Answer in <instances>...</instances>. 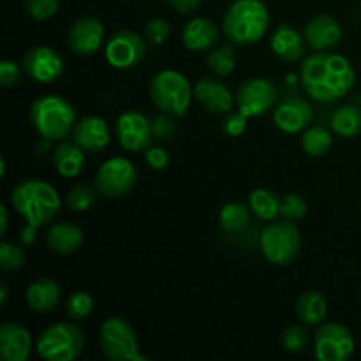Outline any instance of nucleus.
Masks as SVG:
<instances>
[{"instance_id": "nucleus-1", "label": "nucleus", "mask_w": 361, "mask_h": 361, "mask_svg": "<svg viewBox=\"0 0 361 361\" xmlns=\"http://www.w3.org/2000/svg\"><path fill=\"white\" fill-rule=\"evenodd\" d=\"M303 90L316 102H335L355 87L356 73L344 55L334 51H314L300 66Z\"/></svg>"}, {"instance_id": "nucleus-2", "label": "nucleus", "mask_w": 361, "mask_h": 361, "mask_svg": "<svg viewBox=\"0 0 361 361\" xmlns=\"http://www.w3.org/2000/svg\"><path fill=\"white\" fill-rule=\"evenodd\" d=\"M60 196L51 183L39 178L21 180L11 194V204L27 224L44 228L60 212Z\"/></svg>"}, {"instance_id": "nucleus-3", "label": "nucleus", "mask_w": 361, "mask_h": 361, "mask_svg": "<svg viewBox=\"0 0 361 361\" xmlns=\"http://www.w3.org/2000/svg\"><path fill=\"white\" fill-rule=\"evenodd\" d=\"M270 13L261 0H235L222 18V32L229 42L249 46L264 37Z\"/></svg>"}, {"instance_id": "nucleus-4", "label": "nucleus", "mask_w": 361, "mask_h": 361, "mask_svg": "<svg viewBox=\"0 0 361 361\" xmlns=\"http://www.w3.org/2000/svg\"><path fill=\"white\" fill-rule=\"evenodd\" d=\"M30 122L42 140L62 141L73 134L78 120L74 106L66 97L46 94L32 102Z\"/></svg>"}, {"instance_id": "nucleus-5", "label": "nucleus", "mask_w": 361, "mask_h": 361, "mask_svg": "<svg viewBox=\"0 0 361 361\" xmlns=\"http://www.w3.org/2000/svg\"><path fill=\"white\" fill-rule=\"evenodd\" d=\"M148 95L161 113L180 118L187 113L194 99V87L178 71H159L148 85Z\"/></svg>"}, {"instance_id": "nucleus-6", "label": "nucleus", "mask_w": 361, "mask_h": 361, "mask_svg": "<svg viewBox=\"0 0 361 361\" xmlns=\"http://www.w3.org/2000/svg\"><path fill=\"white\" fill-rule=\"evenodd\" d=\"M83 349V330L71 319L44 328L35 341V353L46 361H73Z\"/></svg>"}, {"instance_id": "nucleus-7", "label": "nucleus", "mask_w": 361, "mask_h": 361, "mask_svg": "<svg viewBox=\"0 0 361 361\" xmlns=\"http://www.w3.org/2000/svg\"><path fill=\"white\" fill-rule=\"evenodd\" d=\"M259 249L268 263L275 267H286L296 261L302 250V236L295 222L288 221H271L267 228L261 231Z\"/></svg>"}, {"instance_id": "nucleus-8", "label": "nucleus", "mask_w": 361, "mask_h": 361, "mask_svg": "<svg viewBox=\"0 0 361 361\" xmlns=\"http://www.w3.org/2000/svg\"><path fill=\"white\" fill-rule=\"evenodd\" d=\"M102 355L113 361H148L141 355L133 324L120 316L108 317L99 330Z\"/></svg>"}, {"instance_id": "nucleus-9", "label": "nucleus", "mask_w": 361, "mask_h": 361, "mask_svg": "<svg viewBox=\"0 0 361 361\" xmlns=\"http://www.w3.org/2000/svg\"><path fill=\"white\" fill-rule=\"evenodd\" d=\"M137 183V171L126 157H111L99 166L94 185L99 194L109 200L127 196Z\"/></svg>"}, {"instance_id": "nucleus-10", "label": "nucleus", "mask_w": 361, "mask_h": 361, "mask_svg": "<svg viewBox=\"0 0 361 361\" xmlns=\"http://www.w3.org/2000/svg\"><path fill=\"white\" fill-rule=\"evenodd\" d=\"M355 353V337L345 324L328 321L314 334V355L319 361H345Z\"/></svg>"}, {"instance_id": "nucleus-11", "label": "nucleus", "mask_w": 361, "mask_h": 361, "mask_svg": "<svg viewBox=\"0 0 361 361\" xmlns=\"http://www.w3.org/2000/svg\"><path fill=\"white\" fill-rule=\"evenodd\" d=\"M236 108L247 118L261 116L277 106L279 88L267 78H249L238 87L235 94Z\"/></svg>"}, {"instance_id": "nucleus-12", "label": "nucleus", "mask_w": 361, "mask_h": 361, "mask_svg": "<svg viewBox=\"0 0 361 361\" xmlns=\"http://www.w3.org/2000/svg\"><path fill=\"white\" fill-rule=\"evenodd\" d=\"M147 55V39L134 30H118L108 39L106 62L115 69H133Z\"/></svg>"}, {"instance_id": "nucleus-13", "label": "nucleus", "mask_w": 361, "mask_h": 361, "mask_svg": "<svg viewBox=\"0 0 361 361\" xmlns=\"http://www.w3.org/2000/svg\"><path fill=\"white\" fill-rule=\"evenodd\" d=\"M115 134L118 143L127 152L147 150L155 140L152 118L140 111H123L115 122Z\"/></svg>"}, {"instance_id": "nucleus-14", "label": "nucleus", "mask_w": 361, "mask_h": 361, "mask_svg": "<svg viewBox=\"0 0 361 361\" xmlns=\"http://www.w3.org/2000/svg\"><path fill=\"white\" fill-rule=\"evenodd\" d=\"M23 73L35 83H51L63 73V59L49 46H35L23 56Z\"/></svg>"}, {"instance_id": "nucleus-15", "label": "nucleus", "mask_w": 361, "mask_h": 361, "mask_svg": "<svg viewBox=\"0 0 361 361\" xmlns=\"http://www.w3.org/2000/svg\"><path fill=\"white\" fill-rule=\"evenodd\" d=\"M314 120V108L305 99L291 97L282 99L274 108V123L279 130L286 134H296L310 127Z\"/></svg>"}, {"instance_id": "nucleus-16", "label": "nucleus", "mask_w": 361, "mask_h": 361, "mask_svg": "<svg viewBox=\"0 0 361 361\" xmlns=\"http://www.w3.org/2000/svg\"><path fill=\"white\" fill-rule=\"evenodd\" d=\"M194 99L203 109L212 115H228L233 111L236 101L235 95L228 88V85L219 76H204L194 85Z\"/></svg>"}, {"instance_id": "nucleus-17", "label": "nucleus", "mask_w": 361, "mask_h": 361, "mask_svg": "<svg viewBox=\"0 0 361 361\" xmlns=\"http://www.w3.org/2000/svg\"><path fill=\"white\" fill-rule=\"evenodd\" d=\"M104 42V27H102L101 20L95 16H81L78 18L69 28V37H67V44H69L71 51L78 56H90Z\"/></svg>"}, {"instance_id": "nucleus-18", "label": "nucleus", "mask_w": 361, "mask_h": 361, "mask_svg": "<svg viewBox=\"0 0 361 361\" xmlns=\"http://www.w3.org/2000/svg\"><path fill=\"white\" fill-rule=\"evenodd\" d=\"M73 141L87 154L102 152L111 141V130L108 122L101 116L88 115L78 120L73 129Z\"/></svg>"}, {"instance_id": "nucleus-19", "label": "nucleus", "mask_w": 361, "mask_h": 361, "mask_svg": "<svg viewBox=\"0 0 361 361\" xmlns=\"http://www.w3.org/2000/svg\"><path fill=\"white\" fill-rule=\"evenodd\" d=\"M303 35L307 46H310L314 51H326L342 41V25L330 14H319L307 23Z\"/></svg>"}, {"instance_id": "nucleus-20", "label": "nucleus", "mask_w": 361, "mask_h": 361, "mask_svg": "<svg viewBox=\"0 0 361 361\" xmlns=\"http://www.w3.org/2000/svg\"><path fill=\"white\" fill-rule=\"evenodd\" d=\"M32 353L30 331L20 323H4L0 326V356L4 361H27Z\"/></svg>"}, {"instance_id": "nucleus-21", "label": "nucleus", "mask_w": 361, "mask_h": 361, "mask_svg": "<svg viewBox=\"0 0 361 361\" xmlns=\"http://www.w3.org/2000/svg\"><path fill=\"white\" fill-rule=\"evenodd\" d=\"M305 35L300 34L293 25L281 23L270 37V48L282 62H296L305 55Z\"/></svg>"}, {"instance_id": "nucleus-22", "label": "nucleus", "mask_w": 361, "mask_h": 361, "mask_svg": "<svg viewBox=\"0 0 361 361\" xmlns=\"http://www.w3.org/2000/svg\"><path fill=\"white\" fill-rule=\"evenodd\" d=\"M219 30L217 23L214 20H208V18L197 16L192 18L189 23L183 27L182 30V44L185 46L189 51H208V49L214 48L219 41Z\"/></svg>"}, {"instance_id": "nucleus-23", "label": "nucleus", "mask_w": 361, "mask_h": 361, "mask_svg": "<svg viewBox=\"0 0 361 361\" xmlns=\"http://www.w3.org/2000/svg\"><path fill=\"white\" fill-rule=\"evenodd\" d=\"M60 298H62V291H60L59 282L49 277H39L25 291V300H27L28 307L39 314L55 310L60 303Z\"/></svg>"}, {"instance_id": "nucleus-24", "label": "nucleus", "mask_w": 361, "mask_h": 361, "mask_svg": "<svg viewBox=\"0 0 361 361\" xmlns=\"http://www.w3.org/2000/svg\"><path fill=\"white\" fill-rule=\"evenodd\" d=\"M46 245L59 256H69L83 245V231L71 222H56L46 233Z\"/></svg>"}, {"instance_id": "nucleus-25", "label": "nucleus", "mask_w": 361, "mask_h": 361, "mask_svg": "<svg viewBox=\"0 0 361 361\" xmlns=\"http://www.w3.org/2000/svg\"><path fill=\"white\" fill-rule=\"evenodd\" d=\"M85 154L87 152L78 147L74 141H63L53 150V166L56 173L63 178H74L81 175L85 168Z\"/></svg>"}, {"instance_id": "nucleus-26", "label": "nucleus", "mask_w": 361, "mask_h": 361, "mask_svg": "<svg viewBox=\"0 0 361 361\" xmlns=\"http://www.w3.org/2000/svg\"><path fill=\"white\" fill-rule=\"evenodd\" d=\"M295 312L303 324L317 326L324 321L328 312V302L319 291H305L295 303Z\"/></svg>"}, {"instance_id": "nucleus-27", "label": "nucleus", "mask_w": 361, "mask_h": 361, "mask_svg": "<svg viewBox=\"0 0 361 361\" xmlns=\"http://www.w3.org/2000/svg\"><path fill=\"white\" fill-rule=\"evenodd\" d=\"M249 207L259 221L271 222L281 217L282 200L270 189H254L249 196Z\"/></svg>"}, {"instance_id": "nucleus-28", "label": "nucleus", "mask_w": 361, "mask_h": 361, "mask_svg": "<svg viewBox=\"0 0 361 361\" xmlns=\"http://www.w3.org/2000/svg\"><path fill=\"white\" fill-rule=\"evenodd\" d=\"M331 130L344 140L358 136L361 133V109L358 106H338L331 115Z\"/></svg>"}, {"instance_id": "nucleus-29", "label": "nucleus", "mask_w": 361, "mask_h": 361, "mask_svg": "<svg viewBox=\"0 0 361 361\" xmlns=\"http://www.w3.org/2000/svg\"><path fill=\"white\" fill-rule=\"evenodd\" d=\"M252 210L238 201L226 203L219 212V226L226 233H242L250 224Z\"/></svg>"}, {"instance_id": "nucleus-30", "label": "nucleus", "mask_w": 361, "mask_h": 361, "mask_svg": "<svg viewBox=\"0 0 361 361\" xmlns=\"http://www.w3.org/2000/svg\"><path fill=\"white\" fill-rule=\"evenodd\" d=\"M334 145V137L328 129L323 126H310L307 127L302 136V148L310 157H321L328 154Z\"/></svg>"}, {"instance_id": "nucleus-31", "label": "nucleus", "mask_w": 361, "mask_h": 361, "mask_svg": "<svg viewBox=\"0 0 361 361\" xmlns=\"http://www.w3.org/2000/svg\"><path fill=\"white\" fill-rule=\"evenodd\" d=\"M207 66L215 76H229L236 66V49L231 44L212 48L207 55Z\"/></svg>"}, {"instance_id": "nucleus-32", "label": "nucleus", "mask_w": 361, "mask_h": 361, "mask_svg": "<svg viewBox=\"0 0 361 361\" xmlns=\"http://www.w3.org/2000/svg\"><path fill=\"white\" fill-rule=\"evenodd\" d=\"M99 196V190L95 185L80 183L73 187L66 196V204L71 212H87L95 204Z\"/></svg>"}, {"instance_id": "nucleus-33", "label": "nucleus", "mask_w": 361, "mask_h": 361, "mask_svg": "<svg viewBox=\"0 0 361 361\" xmlns=\"http://www.w3.org/2000/svg\"><path fill=\"white\" fill-rule=\"evenodd\" d=\"M94 310V298L87 291H74L66 302L67 319L80 323L85 321Z\"/></svg>"}, {"instance_id": "nucleus-34", "label": "nucleus", "mask_w": 361, "mask_h": 361, "mask_svg": "<svg viewBox=\"0 0 361 361\" xmlns=\"http://www.w3.org/2000/svg\"><path fill=\"white\" fill-rule=\"evenodd\" d=\"M25 261H27V254L21 247L11 242L0 243V268L4 271L20 270V268H23Z\"/></svg>"}, {"instance_id": "nucleus-35", "label": "nucleus", "mask_w": 361, "mask_h": 361, "mask_svg": "<svg viewBox=\"0 0 361 361\" xmlns=\"http://www.w3.org/2000/svg\"><path fill=\"white\" fill-rule=\"evenodd\" d=\"M60 7V0H25V13L35 21L49 20L56 14Z\"/></svg>"}, {"instance_id": "nucleus-36", "label": "nucleus", "mask_w": 361, "mask_h": 361, "mask_svg": "<svg viewBox=\"0 0 361 361\" xmlns=\"http://www.w3.org/2000/svg\"><path fill=\"white\" fill-rule=\"evenodd\" d=\"M281 341H282V345H284L289 353H300L309 345L310 337H309V331H307L305 328L298 326V324H293V326L286 328Z\"/></svg>"}, {"instance_id": "nucleus-37", "label": "nucleus", "mask_w": 361, "mask_h": 361, "mask_svg": "<svg viewBox=\"0 0 361 361\" xmlns=\"http://www.w3.org/2000/svg\"><path fill=\"white\" fill-rule=\"evenodd\" d=\"M307 215V201L303 200L302 196L298 194H288L282 200V207H281V217L288 219L291 222H298L302 221L303 217Z\"/></svg>"}, {"instance_id": "nucleus-38", "label": "nucleus", "mask_w": 361, "mask_h": 361, "mask_svg": "<svg viewBox=\"0 0 361 361\" xmlns=\"http://www.w3.org/2000/svg\"><path fill=\"white\" fill-rule=\"evenodd\" d=\"M169 23L164 20V18H150V20L145 23V39L150 46L157 48L162 42L168 39L169 35Z\"/></svg>"}, {"instance_id": "nucleus-39", "label": "nucleus", "mask_w": 361, "mask_h": 361, "mask_svg": "<svg viewBox=\"0 0 361 361\" xmlns=\"http://www.w3.org/2000/svg\"><path fill=\"white\" fill-rule=\"evenodd\" d=\"M152 129H154L155 140H169V137H173V134L176 130L175 116L159 111V115L152 116Z\"/></svg>"}, {"instance_id": "nucleus-40", "label": "nucleus", "mask_w": 361, "mask_h": 361, "mask_svg": "<svg viewBox=\"0 0 361 361\" xmlns=\"http://www.w3.org/2000/svg\"><path fill=\"white\" fill-rule=\"evenodd\" d=\"M247 120L249 118H247L242 111H229L228 115H226L224 122H222V130L231 137L240 136V134H243V130H245Z\"/></svg>"}, {"instance_id": "nucleus-41", "label": "nucleus", "mask_w": 361, "mask_h": 361, "mask_svg": "<svg viewBox=\"0 0 361 361\" xmlns=\"http://www.w3.org/2000/svg\"><path fill=\"white\" fill-rule=\"evenodd\" d=\"M21 73H23V67L18 66L13 60H2L0 62V85L6 88L14 87V85L20 81Z\"/></svg>"}, {"instance_id": "nucleus-42", "label": "nucleus", "mask_w": 361, "mask_h": 361, "mask_svg": "<svg viewBox=\"0 0 361 361\" xmlns=\"http://www.w3.org/2000/svg\"><path fill=\"white\" fill-rule=\"evenodd\" d=\"M145 161H147L148 168L155 169V171H161V169H166L169 164V155L168 152L162 147H148L145 150Z\"/></svg>"}, {"instance_id": "nucleus-43", "label": "nucleus", "mask_w": 361, "mask_h": 361, "mask_svg": "<svg viewBox=\"0 0 361 361\" xmlns=\"http://www.w3.org/2000/svg\"><path fill=\"white\" fill-rule=\"evenodd\" d=\"M168 2L176 13L189 14V13H194V11L203 4V0H168Z\"/></svg>"}, {"instance_id": "nucleus-44", "label": "nucleus", "mask_w": 361, "mask_h": 361, "mask_svg": "<svg viewBox=\"0 0 361 361\" xmlns=\"http://www.w3.org/2000/svg\"><path fill=\"white\" fill-rule=\"evenodd\" d=\"M37 229L39 228H35V226H32V224L25 226L23 231H21V242H23L25 245H30V243H34L35 238H37V235H35V233H37Z\"/></svg>"}, {"instance_id": "nucleus-45", "label": "nucleus", "mask_w": 361, "mask_h": 361, "mask_svg": "<svg viewBox=\"0 0 361 361\" xmlns=\"http://www.w3.org/2000/svg\"><path fill=\"white\" fill-rule=\"evenodd\" d=\"M0 214H2V217H0V233H2V235H6L7 226H9V217H7L6 204H0Z\"/></svg>"}, {"instance_id": "nucleus-46", "label": "nucleus", "mask_w": 361, "mask_h": 361, "mask_svg": "<svg viewBox=\"0 0 361 361\" xmlns=\"http://www.w3.org/2000/svg\"><path fill=\"white\" fill-rule=\"evenodd\" d=\"M6 302H7V288H6V284H2L0 286V303H2V305H6Z\"/></svg>"}]
</instances>
